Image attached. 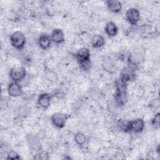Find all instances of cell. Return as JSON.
<instances>
[{"mask_svg":"<svg viewBox=\"0 0 160 160\" xmlns=\"http://www.w3.org/2000/svg\"><path fill=\"white\" fill-rule=\"evenodd\" d=\"M114 100L119 105L123 106L127 101L126 84L122 83L120 80L116 83V92L114 94Z\"/></svg>","mask_w":160,"mask_h":160,"instance_id":"cell-1","label":"cell"},{"mask_svg":"<svg viewBox=\"0 0 160 160\" xmlns=\"http://www.w3.org/2000/svg\"><path fill=\"white\" fill-rule=\"evenodd\" d=\"M51 101V95L46 92L41 94L38 98V103L39 106L44 109H46L49 107Z\"/></svg>","mask_w":160,"mask_h":160,"instance_id":"cell-10","label":"cell"},{"mask_svg":"<svg viewBox=\"0 0 160 160\" xmlns=\"http://www.w3.org/2000/svg\"><path fill=\"white\" fill-rule=\"evenodd\" d=\"M6 159H20V157L16 151H11L7 155Z\"/></svg>","mask_w":160,"mask_h":160,"instance_id":"cell-23","label":"cell"},{"mask_svg":"<svg viewBox=\"0 0 160 160\" xmlns=\"http://www.w3.org/2000/svg\"><path fill=\"white\" fill-rule=\"evenodd\" d=\"M134 69L128 66L124 68L121 72L119 80L124 84H127L128 82L134 80L135 78V73Z\"/></svg>","mask_w":160,"mask_h":160,"instance_id":"cell-7","label":"cell"},{"mask_svg":"<svg viewBox=\"0 0 160 160\" xmlns=\"http://www.w3.org/2000/svg\"><path fill=\"white\" fill-rule=\"evenodd\" d=\"M159 122H160V116H159V112H158L155 114V116L152 118L151 121V124L154 128L159 129Z\"/></svg>","mask_w":160,"mask_h":160,"instance_id":"cell-21","label":"cell"},{"mask_svg":"<svg viewBox=\"0 0 160 160\" xmlns=\"http://www.w3.org/2000/svg\"><path fill=\"white\" fill-rule=\"evenodd\" d=\"M45 78L51 82H56L58 80V75L54 70L47 69L44 71Z\"/></svg>","mask_w":160,"mask_h":160,"instance_id":"cell-17","label":"cell"},{"mask_svg":"<svg viewBox=\"0 0 160 160\" xmlns=\"http://www.w3.org/2000/svg\"><path fill=\"white\" fill-rule=\"evenodd\" d=\"M144 126V122L142 119L138 118L133 121H131L129 122V132L135 133L141 132L143 131Z\"/></svg>","mask_w":160,"mask_h":160,"instance_id":"cell-8","label":"cell"},{"mask_svg":"<svg viewBox=\"0 0 160 160\" xmlns=\"http://www.w3.org/2000/svg\"><path fill=\"white\" fill-rule=\"evenodd\" d=\"M8 93L12 97L19 96L22 94V87L18 82L12 81L8 86Z\"/></svg>","mask_w":160,"mask_h":160,"instance_id":"cell-9","label":"cell"},{"mask_svg":"<svg viewBox=\"0 0 160 160\" xmlns=\"http://www.w3.org/2000/svg\"><path fill=\"white\" fill-rule=\"evenodd\" d=\"M126 18L129 24L136 25L140 18L139 11L136 8H131L126 12Z\"/></svg>","mask_w":160,"mask_h":160,"instance_id":"cell-6","label":"cell"},{"mask_svg":"<svg viewBox=\"0 0 160 160\" xmlns=\"http://www.w3.org/2000/svg\"><path fill=\"white\" fill-rule=\"evenodd\" d=\"M35 159H41V160H46L49 159V155L47 152L46 151H41L37 154H36L34 157Z\"/></svg>","mask_w":160,"mask_h":160,"instance_id":"cell-22","label":"cell"},{"mask_svg":"<svg viewBox=\"0 0 160 160\" xmlns=\"http://www.w3.org/2000/svg\"><path fill=\"white\" fill-rule=\"evenodd\" d=\"M69 115L63 112H55L51 116V122L57 128L61 129L64 127Z\"/></svg>","mask_w":160,"mask_h":160,"instance_id":"cell-4","label":"cell"},{"mask_svg":"<svg viewBox=\"0 0 160 160\" xmlns=\"http://www.w3.org/2000/svg\"><path fill=\"white\" fill-rule=\"evenodd\" d=\"M106 34L109 37H114L118 34V28L115 23L112 21H108L104 28Z\"/></svg>","mask_w":160,"mask_h":160,"instance_id":"cell-15","label":"cell"},{"mask_svg":"<svg viewBox=\"0 0 160 160\" xmlns=\"http://www.w3.org/2000/svg\"><path fill=\"white\" fill-rule=\"evenodd\" d=\"M108 9L113 13H118L122 9L121 2L117 0H109L106 1Z\"/></svg>","mask_w":160,"mask_h":160,"instance_id":"cell-14","label":"cell"},{"mask_svg":"<svg viewBox=\"0 0 160 160\" xmlns=\"http://www.w3.org/2000/svg\"><path fill=\"white\" fill-rule=\"evenodd\" d=\"M9 39L12 46L19 50L22 49L24 47L26 42L24 34L19 31L14 32L11 35Z\"/></svg>","mask_w":160,"mask_h":160,"instance_id":"cell-2","label":"cell"},{"mask_svg":"<svg viewBox=\"0 0 160 160\" xmlns=\"http://www.w3.org/2000/svg\"><path fill=\"white\" fill-rule=\"evenodd\" d=\"M51 39L49 36L43 34L40 35L38 39V45L39 47L44 50H46L49 49L51 44Z\"/></svg>","mask_w":160,"mask_h":160,"instance_id":"cell-12","label":"cell"},{"mask_svg":"<svg viewBox=\"0 0 160 160\" xmlns=\"http://www.w3.org/2000/svg\"><path fill=\"white\" fill-rule=\"evenodd\" d=\"M129 121H126L124 120H119L118 126L120 129L124 132H129Z\"/></svg>","mask_w":160,"mask_h":160,"instance_id":"cell-19","label":"cell"},{"mask_svg":"<svg viewBox=\"0 0 160 160\" xmlns=\"http://www.w3.org/2000/svg\"><path fill=\"white\" fill-rule=\"evenodd\" d=\"M50 38L51 41L56 44L62 43L65 40L64 33L60 29H53L50 35Z\"/></svg>","mask_w":160,"mask_h":160,"instance_id":"cell-11","label":"cell"},{"mask_svg":"<svg viewBox=\"0 0 160 160\" xmlns=\"http://www.w3.org/2000/svg\"><path fill=\"white\" fill-rule=\"evenodd\" d=\"M76 58L78 62L91 59L89 49L87 48H81L76 53Z\"/></svg>","mask_w":160,"mask_h":160,"instance_id":"cell-13","label":"cell"},{"mask_svg":"<svg viewBox=\"0 0 160 160\" xmlns=\"http://www.w3.org/2000/svg\"><path fill=\"white\" fill-rule=\"evenodd\" d=\"M27 72L25 67L18 66L11 69L9 71V77L12 81L19 82L22 81L26 76Z\"/></svg>","mask_w":160,"mask_h":160,"instance_id":"cell-3","label":"cell"},{"mask_svg":"<svg viewBox=\"0 0 160 160\" xmlns=\"http://www.w3.org/2000/svg\"><path fill=\"white\" fill-rule=\"evenodd\" d=\"M142 55L138 52H133L130 53L128 57V66L135 70L139 64L143 61Z\"/></svg>","mask_w":160,"mask_h":160,"instance_id":"cell-5","label":"cell"},{"mask_svg":"<svg viewBox=\"0 0 160 160\" xmlns=\"http://www.w3.org/2000/svg\"><path fill=\"white\" fill-rule=\"evenodd\" d=\"M91 43L94 48H100L105 44V40L102 36L96 34L92 38Z\"/></svg>","mask_w":160,"mask_h":160,"instance_id":"cell-16","label":"cell"},{"mask_svg":"<svg viewBox=\"0 0 160 160\" xmlns=\"http://www.w3.org/2000/svg\"><path fill=\"white\" fill-rule=\"evenodd\" d=\"M74 138L76 144L79 146H82L86 142V137L84 134L81 132H76L74 134Z\"/></svg>","mask_w":160,"mask_h":160,"instance_id":"cell-18","label":"cell"},{"mask_svg":"<svg viewBox=\"0 0 160 160\" xmlns=\"http://www.w3.org/2000/svg\"><path fill=\"white\" fill-rule=\"evenodd\" d=\"M104 64H105V65H103V66H104V69H105L106 71H109V72H111V71H113V68H114V66H113V64L111 63V61H106L104 62Z\"/></svg>","mask_w":160,"mask_h":160,"instance_id":"cell-24","label":"cell"},{"mask_svg":"<svg viewBox=\"0 0 160 160\" xmlns=\"http://www.w3.org/2000/svg\"><path fill=\"white\" fill-rule=\"evenodd\" d=\"M79 67L81 69H82L83 71H88L91 67V59L89 60H86L84 61H82L80 62H78Z\"/></svg>","mask_w":160,"mask_h":160,"instance_id":"cell-20","label":"cell"}]
</instances>
